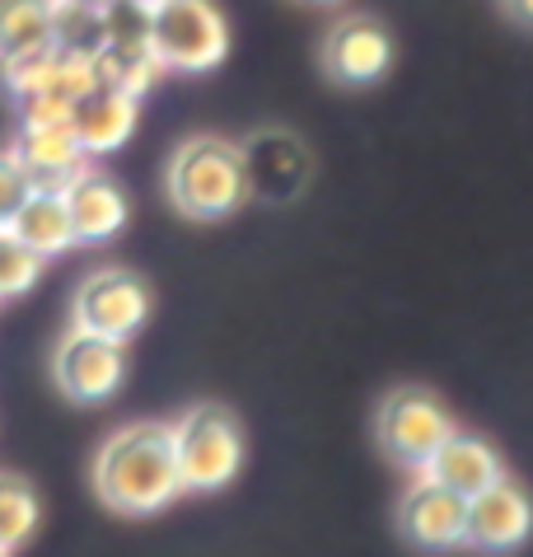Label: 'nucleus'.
Segmentation results:
<instances>
[{"label":"nucleus","instance_id":"obj_16","mask_svg":"<svg viewBox=\"0 0 533 557\" xmlns=\"http://www.w3.org/2000/svg\"><path fill=\"white\" fill-rule=\"evenodd\" d=\"M24 249H34L42 262L75 249V230H71V215H66V197L61 193H28V202L14 211V221L5 225Z\"/></svg>","mask_w":533,"mask_h":557},{"label":"nucleus","instance_id":"obj_15","mask_svg":"<svg viewBox=\"0 0 533 557\" xmlns=\"http://www.w3.org/2000/svg\"><path fill=\"white\" fill-rule=\"evenodd\" d=\"M136 122H140V99L117 95V89H103V85H94L89 95L71 108V132L89 160H103V154L127 146Z\"/></svg>","mask_w":533,"mask_h":557},{"label":"nucleus","instance_id":"obj_27","mask_svg":"<svg viewBox=\"0 0 533 557\" xmlns=\"http://www.w3.org/2000/svg\"><path fill=\"white\" fill-rule=\"evenodd\" d=\"M85 5H99V10H103V5H108V0H85Z\"/></svg>","mask_w":533,"mask_h":557},{"label":"nucleus","instance_id":"obj_5","mask_svg":"<svg viewBox=\"0 0 533 557\" xmlns=\"http://www.w3.org/2000/svg\"><path fill=\"white\" fill-rule=\"evenodd\" d=\"M449 431H454V412L431 389H417V384L384 394L380 412H374V441H380L384 459H394L407 473L426 469V459L441 450Z\"/></svg>","mask_w":533,"mask_h":557},{"label":"nucleus","instance_id":"obj_1","mask_svg":"<svg viewBox=\"0 0 533 557\" xmlns=\"http://www.w3.org/2000/svg\"><path fill=\"white\" fill-rule=\"evenodd\" d=\"M94 492L117 516H160L183 497L174 441L164 422H127L94 455Z\"/></svg>","mask_w":533,"mask_h":557},{"label":"nucleus","instance_id":"obj_18","mask_svg":"<svg viewBox=\"0 0 533 557\" xmlns=\"http://www.w3.org/2000/svg\"><path fill=\"white\" fill-rule=\"evenodd\" d=\"M164 66L154 61L150 48H99L94 52V81L103 89H117V95L146 99L154 85H160Z\"/></svg>","mask_w":533,"mask_h":557},{"label":"nucleus","instance_id":"obj_24","mask_svg":"<svg viewBox=\"0 0 533 557\" xmlns=\"http://www.w3.org/2000/svg\"><path fill=\"white\" fill-rule=\"evenodd\" d=\"M506 5V14L515 24H524V28H533V0H500Z\"/></svg>","mask_w":533,"mask_h":557},{"label":"nucleus","instance_id":"obj_6","mask_svg":"<svg viewBox=\"0 0 533 557\" xmlns=\"http://www.w3.org/2000/svg\"><path fill=\"white\" fill-rule=\"evenodd\" d=\"M150 286L127 268H94L71 300V329L127 347L150 319Z\"/></svg>","mask_w":533,"mask_h":557},{"label":"nucleus","instance_id":"obj_4","mask_svg":"<svg viewBox=\"0 0 533 557\" xmlns=\"http://www.w3.org/2000/svg\"><path fill=\"white\" fill-rule=\"evenodd\" d=\"M150 52L174 75H207L230 57V20L215 0H164L150 10Z\"/></svg>","mask_w":533,"mask_h":557},{"label":"nucleus","instance_id":"obj_7","mask_svg":"<svg viewBox=\"0 0 533 557\" xmlns=\"http://www.w3.org/2000/svg\"><path fill=\"white\" fill-rule=\"evenodd\" d=\"M52 380L71 404H85V408L108 404L122 389V380H127V351H122V343L71 329L52 347Z\"/></svg>","mask_w":533,"mask_h":557},{"label":"nucleus","instance_id":"obj_10","mask_svg":"<svg viewBox=\"0 0 533 557\" xmlns=\"http://www.w3.org/2000/svg\"><path fill=\"white\" fill-rule=\"evenodd\" d=\"M398 534L421 553H454L468 539V502L459 492L431 483L417 473V483L398 502Z\"/></svg>","mask_w":533,"mask_h":557},{"label":"nucleus","instance_id":"obj_22","mask_svg":"<svg viewBox=\"0 0 533 557\" xmlns=\"http://www.w3.org/2000/svg\"><path fill=\"white\" fill-rule=\"evenodd\" d=\"M103 48H150V10L136 0H108Z\"/></svg>","mask_w":533,"mask_h":557},{"label":"nucleus","instance_id":"obj_8","mask_svg":"<svg viewBox=\"0 0 533 557\" xmlns=\"http://www.w3.org/2000/svg\"><path fill=\"white\" fill-rule=\"evenodd\" d=\"M239 160H244L248 197H258V202H272V207L295 202V197L309 188V174H313L309 146L295 132H286V127H262V132H253L239 146Z\"/></svg>","mask_w":533,"mask_h":557},{"label":"nucleus","instance_id":"obj_11","mask_svg":"<svg viewBox=\"0 0 533 557\" xmlns=\"http://www.w3.org/2000/svg\"><path fill=\"white\" fill-rule=\"evenodd\" d=\"M533 534V502L520 483L510 478H496L492 487H482L478 497H468V539L463 548L478 553H515L524 548Z\"/></svg>","mask_w":533,"mask_h":557},{"label":"nucleus","instance_id":"obj_3","mask_svg":"<svg viewBox=\"0 0 533 557\" xmlns=\"http://www.w3.org/2000/svg\"><path fill=\"white\" fill-rule=\"evenodd\" d=\"M169 441H174L183 492H221L244 469V431L215 404H197L183 417H174L169 422Z\"/></svg>","mask_w":533,"mask_h":557},{"label":"nucleus","instance_id":"obj_21","mask_svg":"<svg viewBox=\"0 0 533 557\" xmlns=\"http://www.w3.org/2000/svg\"><path fill=\"white\" fill-rule=\"evenodd\" d=\"M42 276V258L34 249H24L10 230H0V300L28 296Z\"/></svg>","mask_w":533,"mask_h":557},{"label":"nucleus","instance_id":"obj_26","mask_svg":"<svg viewBox=\"0 0 533 557\" xmlns=\"http://www.w3.org/2000/svg\"><path fill=\"white\" fill-rule=\"evenodd\" d=\"M136 5H146V10H154V5H164V0H136Z\"/></svg>","mask_w":533,"mask_h":557},{"label":"nucleus","instance_id":"obj_25","mask_svg":"<svg viewBox=\"0 0 533 557\" xmlns=\"http://www.w3.org/2000/svg\"><path fill=\"white\" fill-rule=\"evenodd\" d=\"M305 5H342V0H305Z\"/></svg>","mask_w":533,"mask_h":557},{"label":"nucleus","instance_id":"obj_14","mask_svg":"<svg viewBox=\"0 0 533 557\" xmlns=\"http://www.w3.org/2000/svg\"><path fill=\"white\" fill-rule=\"evenodd\" d=\"M431 478V483H441L449 492H459V497H478L482 487H492L496 478H506V469H500V455L492 450L487 436H478V431H459L454 426L449 436L441 441V450H435L426 459V469H421Z\"/></svg>","mask_w":533,"mask_h":557},{"label":"nucleus","instance_id":"obj_19","mask_svg":"<svg viewBox=\"0 0 533 557\" xmlns=\"http://www.w3.org/2000/svg\"><path fill=\"white\" fill-rule=\"evenodd\" d=\"M52 5V42L57 52L94 57L103 48V10L85 0H47Z\"/></svg>","mask_w":533,"mask_h":557},{"label":"nucleus","instance_id":"obj_2","mask_svg":"<svg viewBox=\"0 0 533 557\" xmlns=\"http://www.w3.org/2000/svg\"><path fill=\"white\" fill-rule=\"evenodd\" d=\"M164 188H169L174 211L187 215V221H225V215H234L248 202L239 146L215 132L187 136V141H178V150L169 154Z\"/></svg>","mask_w":533,"mask_h":557},{"label":"nucleus","instance_id":"obj_17","mask_svg":"<svg viewBox=\"0 0 533 557\" xmlns=\"http://www.w3.org/2000/svg\"><path fill=\"white\" fill-rule=\"evenodd\" d=\"M47 48H57L52 5L47 0H0V66Z\"/></svg>","mask_w":533,"mask_h":557},{"label":"nucleus","instance_id":"obj_12","mask_svg":"<svg viewBox=\"0 0 533 557\" xmlns=\"http://www.w3.org/2000/svg\"><path fill=\"white\" fill-rule=\"evenodd\" d=\"M10 154L24 164V174L38 193H61L71 178H80L89 169V154L75 141L71 122H42V127H24L20 122Z\"/></svg>","mask_w":533,"mask_h":557},{"label":"nucleus","instance_id":"obj_23","mask_svg":"<svg viewBox=\"0 0 533 557\" xmlns=\"http://www.w3.org/2000/svg\"><path fill=\"white\" fill-rule=\"evenodd\" d=\"M28 193H34V183H28L24 164L10 150H0V230L14 221V211L28 202Z\"/></svg>","mask_w":533,"mask_h":557},{"label":"nucleus","instance_id":"obj_13","mask_svg":"<svg viewBox=\"0 0 533 557\" xmlns=\"http://www.w3.org/2000/svg\"><path fill=\"white\" fill-rule=\"evenodd\" d=\"M61 197H66V215H71L75 244H108V239H117L122 225H127V215H132L127 193H122L108 174H94V169H85L80 178H71L66 188H61Z\"/></svg>","mask_w":533,"mask_h":557},{"label":"nucleus","instance_id":"obj_9","mask_svg":"<svg viewBox=\"0 0 533 557\" xmlns=\"http://www.w3.org/2000/svg\"><path fill=\"white\" fill-rule=\"evenodd\" d=\"M394 66V34L374 14H342L323 34V71L347 89L380 85Z\"/></svg>","mask_w":533,"mask_h":557},{"label":"nucleus","instance_id":"obj_28","mask_svg":"<svg viewBox=\"0 0 533 557\" xmlns=\"http://www.w3.org/2000/svg\"><path fill=\"white\" fill-rule=\"evenodd\" d=\"M0 557H10V553H0Z\"/></svg>","mask_w":533,"mask_h":557},{"label":"nucleus","instance_id":"obj_20","mask_svg":"<svg viewBox=\"0 0 533 557\" xmlns=\"http://www.w3.org/2000/svg\"><path fill=\"white\" fill-rule=\"evenodd\" d=\"M38 530V492L20 473H0V553L24 548Z\"/></svg>","mask_w":533,"mask_h":557}]
</instances>
